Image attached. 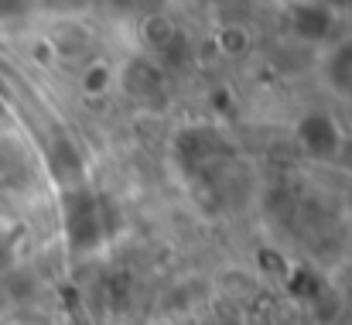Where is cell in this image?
Here are the masks:
<instances>
[{"label": "cell", "mask_w": 352, "mask_h": 325, "mask_svg": "<svg viewBox=\"0 0 352 325\" xmlns=\"http://www.w3.org/2000/svg\"><path fill=\"white\" fill-rule=\"evenodd\" d=\"M41 7H52V10H62V14H69V10L89 7V0H41Z\"/></svg>", "instance_id": "1"}, {"label": "cell", "mask_w": 352, "mask_h": 325, "mask_svg": "<svg viewBox=\"0 0 352 325\" xmlns=\"http://www.w3.org/2000/svg\"><path fill=\"white\" fill-rule=\"evenodd\" d=\"M17 7H24V0H0V14H10Z\"/></svg>", "instance_id": "2"}]
</instances>
